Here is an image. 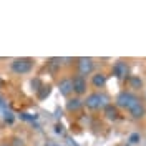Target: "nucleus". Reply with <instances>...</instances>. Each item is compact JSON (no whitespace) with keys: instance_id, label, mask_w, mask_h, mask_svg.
Segmentation results:
<instances>
[{"instance_id":"4","label":"nucleus","mask_w":146,"mask_h":146,"mask_svg":"<svg viewBox=\"0 0 146 146\" xmlns=\"http://www.w3.org/2000/svg\"><path fill=\"white\" fill-rule=\"evenodd\" d=\"M72 83H73V91L76 95H83L86 91V80H85V76L76 75V76H73Z\"/></svg>"},{"instance_id":"12","label":"nucleus","mask_w":146,"mask_h":146,"mask_svg":"<svg viewBox=\"0 0 146 146\" xmlns=\"http://www.w3.org/2000/svg\"><path fill=\"white\" fill-rule=\"evenodd\" d=\"M129 83H131V86H133V88H141V86H143V82H141L139 78H135V76H133V78H129Z\"/></svg>"},{"instance_id":"2","label":"nucleus","mask_w":146,"mask_h":146,"mask_svg":"<svg viewBox=\"0 0 146 146\" xmlns=\"http://www.w3.org/2000/svg\"><path fill=\"white\" fill-rule=\"evenodd\" d=\"M138 101L139 100H138L133 93H129V91H121L118 95V98H116L118 106H123V108H126V110H129L131 106H135Z\"/></svg>"},{"instance_id":"7","label":"nucleus","mask_w":146,"mask_h":146,"mask_svg":"<svg viewBox=\"0 0 146 146\" xmlns=\"http://www.w3.org/2000/svg\"><path fill=\"white\" fill-rule=\"evenodd\" d=\"M60 93L65 95V96H70V93L73 91V83L70 78H63V80H60Z\"/></svg>"},{"instance_id":"5","label":"nucleus","mask_w":146,"mask_h":146,"mask_svg":"<svg viewBox=\"0 0 146 146\" xmlns=\"http://www.w3.org/2000/svg\"><path fill=\"white\" fill-rule=\"evenodd\" d=\"M78 66H80V75H88L93 72V60L91 58H80L78 60Z\"/></svg>"},{"instance_id":"9","label":"nucleus","mask_w":146,"mask_h":146,"mask_svg":"<svg viewBox=\"0 0 146 146\" xmlns=\"http://www.w3.org/2000/svg\"><path fill=\"white\" fill-rule=\"evenodd\" d=\"M82 100L80 98H70V100L66 101V110L68 111H78V110L82 108Z\"/></svg>"},{"instance_id":"3","label":"nucleus","mask_w":146,"mask_h":146,"mask_svg":"<svg viewBox=\"0 0 146 146\" xmlns=\"http://www.w3.org/2000/svg\"><path fill=\"white\" fill-rule=\"evenodd\" d=\"M12 70L15 73H28L32 70V60L28 58H18L12 63Z\"/></svg>"},{"instance_id":"10","label":"nucleus","mask_w":146,"mask_h":146,"mask_svg":"<svg viewBox=\"0 0 146 146\" xmlns=\"http://www.w3.org/2000/svg\"><path fill=\"white\" fill-rule=\"evenodd\" d=\"M105 115H106L108 119H116L118 118V110H116V106H113V105H106L105 106Z\"/></svg>"},{"instance_id":"8","label":"nucleus","mask_w":146,"mask_h":146,"mask_svg":"<svg viewBox=\"0 0 146 146\" xmlns=\"http://www.w3.org/2000/svg\"><path fill=\"white\" fill-rule=\"evenodd\" d=\"M113 72H115V75L118 76V78H123L125 75L128 73V66L125 62H118V63L113 66Z\"/></svg>"},{"instance_id":"14","label":"nucleus","mask_w":146,"mask_h":146,"mask_svg":"<svg viewBox=\"0 0 146 146\" xmlns=\"http://www.w3.org/2000/svg\"><path fill=\"white\" fill-rule=\"evenodd\" d=\"M138 139H139V135L135 133V135H131V138H129V143H138Z\"/></svg>"},{"instance_id":"6","label":"nucleus","mask_w":146,"mask_h":146,"mask_svg":"<svg viewBox=\"0 0 146 146\" xmlns=\"http://www.w3.org/2000/svg\"><path fill=\"white\" fill-rule=\"evenodd\" d=\"M129 113H131L133 118H143V116L146 115V108H145V105H143L141 101H138L135 106L129 108Z\"/></svg>"},{"instance_id":"1","label":"nucleus","mask_w":146,"mask_h":146,"mask_svg":"<svg viewBox=\"0 0 146 146\" xmlns=\"http://www.w3.org/2000/svg\"><path fill=\"white\" fill-rule=\"evenodd\" d=\"M85 105H86V108H90V110H98L101 106H106L108 103H106V98L103 95H100V93H91V95L86 96Z\"/></svg>"},{"instance_id":"11","label":"nucleus","mask_w":146,"mask_h":146,"mask_svg":"<svg viewBox=\"0 0 146 146\" xmlns=\"http://www.w3.org/2000/svg\"><path fill=\"white\" fill-rule=\"evenodd\" d=\"M105 83H106V76H105L103 73H96V75H93V85H95L96 88L105 86Z\"/></svg>"},{"instance_id":"13","label":"nucleus","mask_w":146,"mask_h":146,"mask_svg":"<svg viewBox=\"0 0 146 146\" xmlns=\"http://www.w3.org/2000/svg\"><path fill=\"white\" fill-rule=\"evenodd\" d=\"M43 88H45V90L42 91V93H40V95H38V96H40V98H45L46 95H48V93H50V88H48V86H43Z\"/></svg>"}]
</instances>
